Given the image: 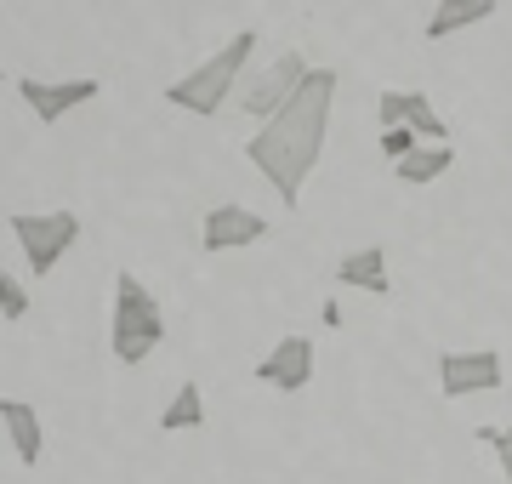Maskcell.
I'll list each match as a JSON object with an SVG mask.
<instances>
[{"label": "cell", "mask_w": 512, "mask_h": 484, "mask_svg": "<svg viewBox=\"0 0 512 484\" xmlns=\"http://www.w3.org/2000/svg\"><path fill=\"white\" fill-rule=\"evenodd\" d=\"M450 166H456V149H450V143H439V149H416L410 160H399V166H393V177H399V183H410V188H427V183H439Z\"/></svg>", "instance_id": "cell-14"}, {"label": "cell", "mask_w": 512, "mask_h": 484, "mask_svg": "<svg viewBox=\"0 0 512 484\" xmlns=\"http://www.w3.org/2000/svg\"><path fill=\"white\" fill-rule=\"evenodd\" d=\"M268 234V217H256L245 205H211L200 223V251L205 257H222V251H239V245H256Z\"/></svg>", "instance_id": "cell-8"}, {"label": "cell", "mask_w": 512, "mask_h": 484, "mask_svg": "<svg viewBox=\"0 0 512 484\" xmlns=\"http://www.w3.org/2000/svg\"><path fill=\"white\" fill-rule=\"evenodd\" d=\"M376 126L382 131L410 126L427 149H439V137H444V120H439V109L427 103V92H382L376 97Z\"/></svg>", "instance_id": "cell-10"}, {"label": "cell", "mask_w": 512, "mask_h": 484, "mask_svg": "<svg viewBox=\"0 0 512 484\" xmlns=\"http://www.w3.org/2000/svg\"><path fill=\"white\" fill-rule=\"evenodd\" d=\"M495 18V0H439L433 18H427V40H450L473 23H490Z\"/></svg>", "instance_id": "cell-13"}, {"label": "cell", "mask_w": 512, "mask_h": 484, "mask_svg": "<svg viewBox=\"0 0 512 484\" xmlns=\"http://www.w3.org/2000/svg\"><path fill=\"white\" fill-rule=\"evenodd\" d=\"M165 342V314L154 291H148L137 274H120L114 280V325H109V348L120 365H143L154 348Z\"/></svg>", "instance_id": "cell-3"}, {"label": "cell", "mask_w": 512, "mask_h": 484, "mask_svg": "<svg viewBox=\"0 0 512 484\" xmlns=\"http://www.w3.org/2000/svg\"><path fill=\"white\" fill-rule=\"evenodd\" d=\"M256 382H268L274 393H302L313 382V342L308 336L274 342V348L262 354V365H256Z\"/></svg>", "instance_id": "cell-9"}, {"label": "cell", "mask_w": 512, "mask_h": 484, "mask_svg": "<svg viewBox=\"0 0 512 484\" xmlns=\"http://www.w3.org/2000/svg\"><path fill=\"white\" fill-rule=\"evenodd\" d=\"M251 52H256V29H239L217 57H205V63H194L188 75L171 80V86H165V103H171V109H183V114H200V120L222 114V109H228V97L245 92L239 75H245Z\"/></svg>", "instance_id": "cell-2"}, {"label": "cell", "mask_w": 512, "mask_h": 484, "mask_svg": "<svg viewBox=\"0 0 512 484\" xmlns=\"http://www.w3.org/2000/svg\"><path fill=\"white\" fill-rule=\"evenodd\" d=\"M12 92L29 103V114H35L40 126H57L63 114L86 109V103L103 92V80H92V75H80V80H35V75H18V80H12Z\"/></svg>", "instance_id": "cell-6"}, {"label": "cell", "mask_w": 512, "mask_h": 484, "mask_svg": "<svg viewBox=\"0 0 512 484\" xmlns=\"http://www.w3.org/2000/svg\"><path fill=\"white\" fill-rule=\"evenodd\" d=\"M200 422H205V393H200V382H183V388L171 393L160 428L165 433H188V428H200Z\"/></svg>", "instance_id": "cell-15"}, {"label": "cell", "mask_w": 512, "mask_h": 484, "mask_svg": "<svg viewBox=\"0 0 512 484\" xmlns=\"http://www.w3.org/2000/svg\"><path fill=\"white\" fill-rule=\"evenodd\" d=\"M501 354L495 348H467V354H439V388L444 399H473V393H495L501 388Z\"/></svg>", "instance_id": "cell-7"}, {"label": "cell", "mask_w": 512, "mask_h": 484, "mask_svg": "<svg viewBox=\"0 0 512 484\" xmlns=\"http://www.w3.org/2000/svg\"><path fill=\"white\" fill-rule=\"evenodd\" d=\"M12 240L23 245V257H29V274H52L57 262L74 251L80 240V217L74 211H12Z\"/></svg>", "instance_id": "cell-4"}, {"label": "cell", "mask_w": 512, "mask_h": 484, "mask_svg": "<svg viewBox=\"0 0 512 484\" xmlns=\"http://www.w3.org/2000/svg\"><path fill=\"white\" fill-rule=\"evenodd\" d=\"M308 75H313V69H308V57H302V52H279L268 69H256V75L245 80L239 109L256 114V120H274V114L285 109V103H291L302 86H308Z\"/></svg>", "instance_id": "cell-5"}, {"label": "cell", "mask_w": 512, "mask_h": 484, "mask_svg": "<svg viewBox=\"0 0 512 484\" xmlns=\"http://www.w3.org/2000/svg\"><path fill=\"white\" fill-rule=\"evenodd\" d=\"M478 439H484V445L495 450V462H501V479L512 484V428H484Z\"/></svg>", "instance_id": "cell-17"}, {"label": "cell", "mask_w": 512, "mask_h": 484, "mask_svg": "<svg viewBox=\"0 0 512 484\" xmlns=\"http://www.w3.org/2000/svg\"><path fill=\"white\" fill-rule=\"evenodd\" d=\"M330 103H336V69H313L308 86H302L274 120H262V131L245 143L251 166L274 183V194L285 200V211L302 205V183H308L313 166L325 160Z\"/></svg>", "instance_id": "cell-1"}, {"label": "cell", "mask_w": 512, "mask_h": 484, "mask_svg": "<svg viewBox=\"0 0 512 484\" xmlns=\"http://www.w3.org/2000/svg\"><path fill=\"white\" fill-rule=\"evenodd\" d=\"M0 422H6V439H12V450H18L23 467H40V450H46V428H40V410L29 405V399H0Z\"/></svg>", "instance_id": "cell-11"}, {"label": "cell", "mask_w": 512, "mask_h": 484, "mask_svg": "<svg viewBox=\"0 0 512 484\" xmlns=\"http://www.w3.org/2000/svg\"><path fill=\"white\" fill-rule=\"evenodd\" d=\"M336 280L353 285V291H370V297H387V291H393V280H387V251L382 245H359V251H348V257L336 262Z\"/></svg>", "instance_id": "cell-12"}, {"label": "cell", "mask_w": 512, "mask_h": 484, "mask_svg": "<svg viewBox=\"0 0 512 484\" xmlns=\"http://www.w3.org/2000/svg\"><path fill=\"white\" fill-rule=\"evenodd\" d=\"M0 314H6V325H18V319H29V291H23L12 274H0Z\"/></svg>", "instance_id": "cell-16"}, {"label": "cell", "mask_w": 512, "mask_h": 484, "mask_svg": "<svg viewBox=\"0 0 512 484\" xmlns=\"http://www.w3.org/2000/svg\"><path fill=\"white\" fill-rule=\"evenodd\" d=\"M319 319H325L330 331H336V325H348V319H342V308H336V302H330V297H325V314H319Z\"/></svg>", "instance_id": "cell-18"}]
</instances>
